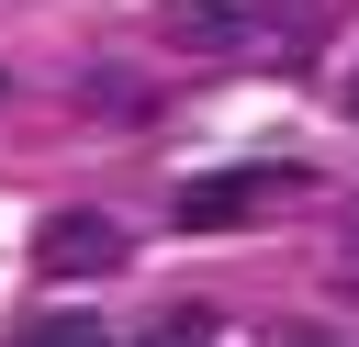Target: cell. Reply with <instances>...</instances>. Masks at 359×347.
I'll use <instances>...</instances> for the list:
<instances>
[{
  "mask_svg": "<svg viewBox=\"0 0 359 347\" xmlns=\"http://www.w3.org/2000/svg\"><path fill=\"white\" fill-rule=\"evenodd\" d=\"M168 34L191 56H303L314 45V0H180Z\"/></svg>",
  "mask_w": 359,
  "mask_h": 347,
  "instance_id": "1",
  "label": "cell"
},
{
  "mask_svg": "<svg viewBox=\"0 0 359 347\" xmlns=\"http://www.w3.org/2000/svg\"><path fill=\"white\" fill-rule=\"evenodd\" d=\"M0 101H11V90H0Z\"/></svg>",
  "mask_w": 359,
  "mask_h": 347,
  "instance_id": "8",
  "label": "cell"
},
{
  "mask_svg": "<svg viewBox=\"0 0 359 347\" xmlns=\"http://www.w3.org/2000/svg\"><path fill=\"white\" fill-rule=\"evenodd\" d=\"M79 101H90V112H101V123H135V112H146V90H135V78H123V67H101V78H90V90H79Z\"/></svg>",
  "mask_w": 359,
  "mask_h": 347,
  "instance_id": "5",
  "label": "cell"
},
{
  "mask_svg": "<svg viewBox=\"0 0 359 347\" xmlns=\"http://www.w3.org/2000/svg\"><path fill=\"white\" fill-rule=\"evenodd\" d=\"M22 347H112V325H90V313H34Z\"/></svg>",
  "mask_w": 359,
  "mask_h": 347,
  "instance_id": "4",
  "label": "cell"
},
{
  "mask_svg": "<svg viewBox=\"0 0 359 347\" xmlns=\"http://www.w3.org/2000/svg\"><path fill=\"white\" fill-rule=\"evenodd\" d=\"M280 190H303V168H213V179H191L168 213H180V235H236V224H258Z\"/></svg>",
  "mask_w": 359,
  "mask_h": 347,
  "instance_id": "2",
  "label": "cell"
},
{
  "mask_svg": "<svg viewBox=\"0 0 359 347\" xmlns=\"http://www.w3.org/2000/svg\"><path fill=\"white\" fill-rule=\"evenodd\" d=\"M34 269H45V280L123 269V224H112V213H45V235H34Z\"/></svg>",
  "mask_w": 359,
  "mask_h": 347,
  "instance_id": "3",
  "label": "cell"
},
{
  "mask_svg": "<svg viewBox=\"0 0 359 347\" xmlns=\"http://www.w3.org/2000/svg\"><path fill=\"white\" fill-rule=\"evenodd\" d=\"M348 112H359V78H348Z\"/></svg>",
  "mask_w": 359,
  "mask_h": 347,
  "instance_id": "7",
  "label": "cell"
},
{
  "mask_svg": "<svg viewBox=\"0 0 359 347\" xmlns=\"http://www.w3.org/2000/svg\"><path fill=\"white\" fill-rule=\"evenodd\" d=\"M146 347H202V325H191V313H180V325H157V336H146Z\"/></svg>",
  "mask_w": 359,
  "mask_h": 347,
  "instance_id": "6",
  "label": "cell"
}]
</instances>
